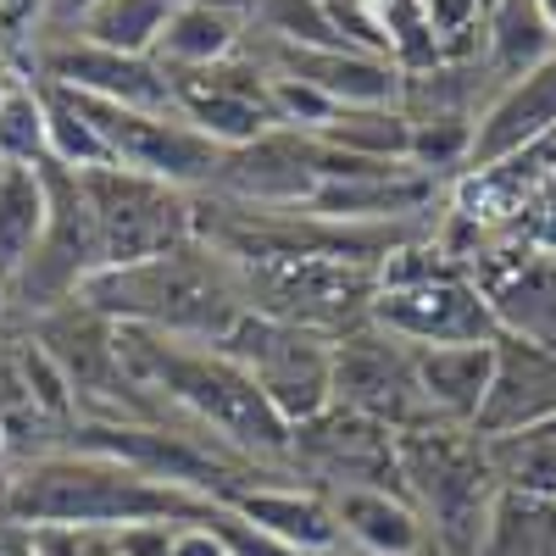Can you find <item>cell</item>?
I'll return each mask as SVG.
<instances>
[{
    "instance_id": "cell-1",
    "label": "cell",
    "mask_w": 556,
    "mask_h": 556,
    "mask_svg": "<svg viewBox=\"0 0 556 556\" xmlns=\"http://www.w3.org/2000/svg\"><path fill=\"white\" fill-rule=\"evenodd\" d=\"M223 501L162 484L96 451H51L7 479L0 523L12 529H67V534H117L134 523H217Z\"/></svg>"
},
{
    "instance_id": "cell-2",
    "label": "cell",
    "mask_w": 556,
    "mask_h": 556,
    "mask_svg": "<svg viewBox=\"0 0 556 556\" xmlns=\"http://www.w3.org/2000/svg\"><path fill=\"white\" fill-rule=\"evenodd\" d=\"M78 301H89L112 323H134V329L190 340V345H217L251 312L240 267L223 251H212L206 240H190L156 262H139V267L89 273Z\"/></svg>"
},
{
    "instance_id": "cell-3",
    "label": "cell",
    "mask_w": 556,
    "mask_h": 556,
    "mask_svg": "<svg viewBox=\"0 0 556 556\" xmlns=\"http://www.w3.org/2000/svg\"><path fill=\"white\" fill-rule=\"evenodd\" d=\"M401 479H406L412 506L424 513L434 545H445L451 556H479L490 506L501 495L484 434L451 429V424L401 434Z\"/></svg>"
},
{
    "instance_id": "cell-4",
    "label": "cell",
    "mask_w": 556,
    "mask_h": 556,
    "mask_svg": "<svg viewBox=\"0 0 556 556\" xmlns=\"http://www.w3.org/2000/svg\"><path fill=\"white\" fill-rule=\"evenodd\" d=\"M245 306L278 323H295L306 334L340 340L362 323H374L379 267L334 262V256H278V262H235Z\"/></svg>"
},
{
    "instance_id": "cell-5",
    "label": "cell",
    "mask_w": 556,
    "mask_h": 556,
    "mask_svg": "<svg viewBox=\"0 0 556 556\" xmlns=\"http://www.w3.org/2000/svg\"><path fill=\"white\" fill-rule=\"evenodd\" d=\"M78 178H84L89 217H96L101 267H139V262H156L178 245L201 240L195 235V195L178 190V184L128 173V167H96Z\"/></svg>"
},
{
    "instance_id": "cell-6",
    "label": "cell",
    "mask_w": 556,
    "mask_h": 556,
    "mask_svg": "<svg viewBox=\"0 0 556 556\" xmlns=\"http://www.w3.org/2000/svg\"><path fill=\"white\" fill-rule=\"evenodd\" d=\"M217 351L235 356L262 384V395L278 406V417L290 429L334 406V340L306 334L295 323H278L267 312H245L217 340Z\"/></svg>"
},
{
    "instance_id": "cell-7",
    "label": "cell",
    "mask_w": 556,
    "mask_h": 556,
    "mask_svg": "<svg viewBox=\"0 0 556 556\" xmlns=\"http://www.w3.org/2000/svg\"><path fill=\"white\" fill-rule=\"evenodd\" d=\"M62 96L96 123L112 162L128 167V173H146V178H162V184H178V190L201 195L217 173V162H223V151L201 128L184 123L178 112H139V106H117V101H101V96H78V89H62Z\"/></svg>"
},
{
    "instance_id": "cell-8",
    "label": "cell",
    "mask_w": 556,
    "mask_h": 556,
    "mask_svg": "<svg viewBox=\"0 0 556 556\" xmlns=\"http://www.w3.org/2000/svg\"><path fill=\"white\" fill-rule=\"evenodd\" d=\"M334 406L374 417L395 434L440 429L424 379H417V351L384 334L379 323H362V329L334 340Z\"/></svg>"
},
{
    "instance_id": "cell-9",
    "label": "cell",
    "mask_w": 556,
    "mask_h": 556,
    "mask_svg": "<svg viewBox=\"0 0 556 556\" xmlns=\"http://www.w3.org/2000/svg\"><path fill=\"white\" fill-rule=\"evenodd\" d=\"M290 468L312 490H395V495H406L401 434L362 412H345V406H329V412L306 417V424H295Z\"/></svg>"
},
{
    "instance_id": "cell-10",
    "label": "cell",
    "mask_w": 556,
    "mask_h": 556,
    "mask_svg": "<svg viewBox=\"0 0 556 556\" xmlns=\"http://www.w3.org/2000/svg\"><path fill=\"white\" fill-rule=\"evenodd\" d=\"M374 323L384 334L429 351V345H495L501 323L462 262H445L406 285H384L374 301Z\"/></svg>"
},
{
    "instance_id": "cell-11",
    "label": "cell",
    "mask_w": 556,
    "mask_h": 556,
    "mask_svg": "<svg viewBox=\"0 0 556 556\" xmlns=\"http://www.w3.org/2000/svg\"><path fill=\"white\" fill-rule=\"evenodd\" d=\"M462 267L484 290L506 340H523L556 356V251L529 245L518 228H501V235H479Z\"/></svg>"
},
{
    "instance_id": "cell-12",
    "label": "cell",
    "mask_w": 556,
    "mask_h": 556,
    "mask_svg": "<svg viewBox=\"0 0 556 556\" xmlns=\"http://www.w3.org/2000/svg\"><path fill=\"white\" fill-rule=\"evenodd\" d=\"M28 62L39 84L78 89V96H101V101L139 106V112H178V89L162 62L106 51V45H89L67 28H39Z\"/></svg>"
},
{
    "instance_id": "cell-13",
    "label": "cell",
    "mask_w": 556,
    "mask_h": 556,
    "mask_svg": "<svg viewBox=\"0 0 556 556\" xmlns=\"http://www.w3.org/2000/svg\"><path fill=\"white\" fill-rule=\"evenodd\" d=\"M173 89H178V117L190 128H201L217 151H240L251 139L285 128L278 123V106H273V73L251 51L228 56L206 73L173 78Z\"/></svg>"
},
{
    "instance_id": "cell-14",
    "label": "cell",
    "mask_w": 556,
    "mask_h": 556,
    "mask_svg": "<svg viewBox=\"0 0 556 556\" xmlns=\"http://www.w3.org/2000/svg\"><path fill=\"white\" fill-rule=\"evenodd\" d=\"M245 51L273 73V78H295L306 89H317L323 101L334 106H401L406 96V67L374 51H306V45H285V39H262L245 28Z\"/></svg>"
},
{
    "instance_id": "cell-15",
    "label": "cell",
    "mask_w": 556,
    "mask_h": 556,
    "mask_svg": "<svg viewBox=\"0 0 556 556\" xmlns=\"http://www.w3.org/2000/svg\"><path fill=\"white\" fill-rule=\"evenodd\" d=\"M201 195L228 201V206H256V212L306 206L317 195V178L306 167V134L301 128H273L240 151H223V162H217V173Z\"/></svg>"
},
{
    "instance_id": "cell-16",
    "label": "cell",
    "mask_w": 556,
    "mask_h": 556,
    "mask_svg": "<svg viewBox=\"0 0 556 556\" xmlns=\"http://www.w3.org/2000/svg\"><path fill=\"white\" fill-rule=\"evenodd\" d=\"M545 417H556V356L501 334L495 340V379H490L473 434H484V440L513 434V429L545 424Z\"/></svg>"
},
{
    "instance_id": "cell-17",
    "label": "cell",
    "mask_w": 556,
    "mask_h": 556,
    "mask_svg": "<svg viewBox=\"0 0 556 556\" xmlns=\"http://www.w3.org/2000/svg\"><path fill=\"white\" fill-rule=\"evenodd\" d=\"M545 134H556V56H545L540 67H529L523 78L501 84L490 96V106L479 112V128H473V162L468 167L501 162Z\"/></svg>"
},
{
    "instance_id": "cell-18",
    "label": "cell",
    "mask_w": 556,
    "mask_h": 556,
    "mask_svg": "<svg viewBox=\"0 0 556 556\" xmlns=\"http://www.w3.org/2000/svg\"><path fill=\"white\" fill-rule=\"evenodd\" d=\"M223 506L301 556L340 551V523L329 513V495L312 484H251V490H235Z\"/></svg>"
},
{
    "instance_id": "cell-19",
    "label": "cell",
    "mask_w": 556,
    "mask_h": 556,
    "mask_svg": "<svg viewBox=\"0 0 556 556\" xmlns=\"http://www.w3.org/2000/svg\"><path fill=\"white\" fill-rule=\"evenodd\" d=\"M323 495H329V513L340 523V545L356 556H412L434 545L412 495L395 490H323Z\"/></svg>"
},
{
    "instance_id": "cell-20",
    "label": "cell",
    "mask_w": 556,
    "mask_h": 556,
    "mask_svg": "<svg viewBox=\"0 0 556 556\" xmlns=\"http://www.w3.org/2000/svg\"><path fill=\"white\" fill-rule=\"evenodd\" d=\"M417 379H424V395L440 424L473 429L495 379V345H429L417 351Z\"/></svg>"
},
{
    "instance_id": "cell-21",
    "label": "cell",
    "mask_w": 556,
    "mask_h": 556,
    "mask_svg": "<svg viewBox=\"0 0 556 556\" xmlns=\"http://www.w3.org/2000/svg\"><path fill=\"white\" fill-rule=\"evenodd\" d=\"M240 51H245V17L178 0V12L167 17L151 62H162L173 78H190V73H206V67H217L228 56H240Z\"/></svg>"
},
{
    "instance_id": "cell-22",
    "label": "cell",
    "mask_w": 556,
    "mask_h": 556,
    "mask_svg": "<svg viewBox=\"0 0 556 556\" xmlns=\"http://www.w3.org/2000/svg\"><path fill=\"white\" fill-rule=\"evenodd\" d=\"M45 223H51L45 167L0 162V285H7V290H12V278L28 267V256L39 251Z\"/></svg>"
},
{
    "instance_id": "cell-23",
    "label": "cell",
    "mask_w": 556,
    "mask_h": 556,
    "mask_svg": "<svg viewBox=\"0 0 556 556\" xmlns=\"http://www.w3.org/2000/svg\"><path fill=\"white\" fill-rule=\"evenodd\" d=\"M545 56H556V34L540 17V0H495L484 12V62L501 84L523 78L529 67H540Z\"/></svg>"
},
{
    "instance_id": "cell-24",
    "label": "cell",
    "mask_w": 556,
    "mask_h": 556,
    "mask_svg": "<svg viewBox=\"0 0 556 556\" xmlns=\"http://www.w3.org/2000/svg\"><path fill=\"white\" fill-rule=\"evenodd\" d=\"M173 12H178V0H101L67 34L106 45V51H123V56H151Z\"/></svg>"
},
{
    "instance_id": "cell-25",
    "label": "cell",
    "mask_w": 556,
    "mask_h": 556,
    "mask_svg": "<svg viewBox=\"0 0 556 556\" xmlns=\"http://www.w3.org/2000/svg\"><path fill=\"white\" fill-rule=\"evenodd\" d=\"M490 473L501 490H523V495H551L556 501V417L513 434H490Z\"/></svg>"
},
{
    "instance_id": "cell-26",
    "label": "cell",
    "mask_w": 556,
    "mask_h": 556,
    "mask_svg": "<svg viewBox=\"0 0 556 556\" xmlns=\"http://www.w3.org/2000/svg\"><path fill=\"white\" fill-rule=\"evenodd\" d=\"M479 556H556V501L501 490L490 506V529Z\"/></svg>"
},
{
    "instance_id": "cell-27",
    "label": "cell",
    "mask_w": 556,
    "mask_h": 556,
    "mask_svg": "<svg viewBox=\"0 0 556 556\" xmlns=\"http://www.w3.org/2000/svg\"><path fill=\"white\" fill-rule=\"evenodd\" d=\"M317 139H329L340 151L356 156H379V162H412V117L401 106H340L323 128H312Z\"/></svg>"
},
{
    "instance_id": "cell-28",
    "label": "cell",
    "mask_w": 556,
    "mask_h": 556,
    "mask_svg": "<svg viewBox=\"0 0 556 556\" xmlns=\"http://www.w3.org/2000/svg\"><path fill=\"white\" fill-rule=\"evenodd\" d=\"M39 84V78H34ZM45 89V134H51V162L67 167V173H96V167H117L112 151H106V139L96 134V123H89L62 89L51 84H39Z\"/></svg>"
},
{
    "instance_id": "cell-29",
    "label": "cell",
    "mask_w": 556,
    "mask_h": 556,
    "mask_svg": "<svg viewBox=\"0 0 556 556\" xmlns=\"http://www.w3.org/2000/svg\"><path fill=\"white\" fill-rule=\"evenodd\" d=\"M245 28L262 34V39L306 45V51H340L345 45V34L329 17V0H262Z\"/></svg>"
},
{
    "instance_id": "cell-30",
    "label": "cell",
    "mask_w": 556,
    "mask_h": 556,
    "mask_svg": "<svg viewBox=\"0 0 556 556\" xmlns=\"http://www.w3.org/2000/svg\"><path fill=\"white\" fill-rule=\"evenodd\" d=\"M0 162L39 167L51 162V134H45V89L17 78L12 96L0 101Z\"/></svg>"
},
{
    "instance_id": "cell-31",
    "label": "cell",
    "mask_w": 556,
    "mask_h": 556,
    "mask_svg": "<svg viewBox=\"0 0 556 556\" xmlns=\"http://www.w3.org/2000/svg\"><path fill=\"white\" fill-rule=\"evenodd\" d=\"M184 523H134V529H117V551L123 556H173V540H178Z\"/></svg>"
},
{
    "instance_id": "cell-32",
    "label": "cell",
    "mask_w": 556,
    "mask_h": 556,
    "mask_svg": "<svg viewBox=\"0 0 556 556\" xmlns=\"http://www.w3.org/2000/svg\"><path fill=\"white\" fill-rule=\"evenodd\" d=\"M518 235H523L529 245H540V251H556V184L529 206V217L518 223Z\"/></svg>"
},
{
    "instance_id": "cell-33",
    "label": "cell",
    "mask_w": 556,
    "mask_h": 556,
    "mask_svg": "<svg viewBox=\"0 0 556 556\" xmlns=\"http://www.w3.org/2000/svg\"><path fill=\"white\" fill-rule=\"evenodd\" d=\"M89 7H101V0H45V17H39V28H73Z\"/></svg>"
},
{
    "instance_id": "cell-34",
    "label": "cell",
    "mask_w": 556,
    "mask_h": 556,
    "mask_svg": "<svg viewBox=\"0 0 556 556\" xmlns=\"http://www.w3.org/2000/svg\"><path fill=\"white\" fill-rule=\"evenodd\" d=\"M0 556H39V551H34V534H28V529H12V523H0Z\"/></svg>"
},
{
    "instance_id": "cell-35",
    "label": "cell",
    "mask_w": 556,
    "mask_h": 556,
    "mask_svg": "<svg viewBox=\"0 0 556 556\" xmlns=\"http://www.w3.org/2000/svg\"><path fill=\"white\" fill-rule=\"evenodd\" d=\"M540 17H545V28L556 34V0H540Z\"/></svg>"
},
{
    "instance_id": "cell-36",
    "label": "cell",
    "mask_w": 556,
    "mask_h": 556,
    "mask_svg": "<svg viewBox=\"0 0 556 556\" xmlns=\"http://www.w3.org/2000/svg\"><path fill=\"white\" fill-rule=\"evenodd\" d=\"M12 84H17V78H12L7 67H0V101H7V96H12Z\"/></svg>"
},
{
    "instance_id": "cell-37",
    "label": "cell",
    "mask_w": 556,
    "mask_h": 556,
    "mask_svg": "<svg viewBox=\"0 0 556 556\" xmlns=\"http://www.w3.org/2000/svg\"><path fill=\"white\" fill-rule=\"evenodd\" d=\"M412 556H451L445 545H424V551H412Z\"/></svg>"
},
{
    "instance_id": "cell-38",
    "label": "cell",
    "mask_w": 556,
    "mask_h": 556,
    "mask_svg": "<svg viewBox=\"0 0 556 556\" xmlns=\"http://www.w3.org/2000/svg\"><path fill=\"white\" fill-rule=\"evenodd\" d=\"M317 556H356V551H345V545H340V551H317Z\"/></svg>"
},
{
    "instance_id": "cell-39",
    "label": "cell",
    "mask_w": 556,
    "mask_h": 556,
    "mask_svg": "<svg viewBox=\"0 0 556 556\" xmlns=\"http://www.w3.org/2000/svg\"><path fill=\"white\" fill-rule=\"evenodd\" d=\"M0 295H7V285H0Z\"/></svg>"
}]
</instances>
